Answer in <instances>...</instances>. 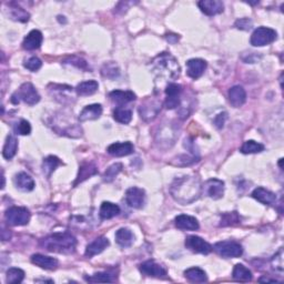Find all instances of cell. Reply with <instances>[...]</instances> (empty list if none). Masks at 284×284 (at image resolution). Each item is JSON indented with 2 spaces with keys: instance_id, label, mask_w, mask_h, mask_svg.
I'll return each instance as SVG.
<instances>
[{
  "instance_id": "obj_47",
  "label": "cell",
  "mask_w": 284,
  "mask_h": 284,
  "mask_svg": "<svg viewBox=\"0 0 284 284\" xmlns=\"http://www.w3.org/2000/svg\"><path fill=\"white\" fill-rule=\"evenodd\" d=\"M234 26L240 30H250L253 26V22L249 18H241L235 21Z\"/></svg>"
},
{
  "instance_id": "obj_37",
  "label": "cell",
  "mask_w": 284,
  "mask_h": 284,
  "mask_svg": "<svg viewBox=\"0 0 284 284\" xmlns=\"http://www.w3.org/2000/svg\"><path fill=\"white\" fill-rule=\"evenodd\" d=\"M113 119L119 124L128 125L130 124V121L132 120V112L129 109L118 107L116 108V110L113 111Z\"/></svg>"
},
{
  "instance_id": "obj_52",
  "label": "cell",
  "mask_w": 284,
  "mask_h": 284,
  "mask_svg": "<svg viewBox=\"0 0 284 284\" xmlns=\"http://www.w3.org/2000/svg\"><path fill=\"white\" fill-rule=\"evenodd\" d=\"M259 282H266V283H280V281L276 280V279H270L267 276L259 279Z\"/></svg>"
},
{
  "instance_id": "obj_30",
  "label": "cell",
  "mask_w": 284,
  "mask_h": 284,
  "mask_svg": "<svg viewBox=\"0 0 284 284\" xmlns=\"http://www.w3.org/2000/svg\"><path fill=\"white\" fill-rule=\"evenodd\" d=\"M120 211V207L118 205H115L112 202H103L100 207V210H99V215L102 220H109L119 215Z\"/></svg>"
},
{
  "instance_id": "obj_20",
  "label": "cell",
  "mask_w": 284,
  "mask_h": 284,
  "mask_svg": "<svg viewBox=\"0 0 284 284\" xmlns=\"http://www.w3.org/2000/svg\"><path fill=\"white\" fill-rule=\"evenodd\" d=\"M251 196H252V198L255 199L257 201L261 202L262 205L274 206L277 203L276 193H273L270 190H267V189H264L262 187L255 189Z\"/></svg>"
},
{
  "instance_id": "obj_51",
  "label": "cell",
  "mask_w": 284,
  "mask_h": 284,
  "mask_svg": "<svg viewBox=\"0 0 284 284\" xmlns=\"http://www.w3.org/2000/svg\"><path fill=\"white\" fill-rule=\"evenodd\" d=\"M165 38H167V40L170 42V44H177L180 39L179 35H174V34H168L167 36H165Z\"/></svg>"
},
{
  "instance_id": "obj_35",
  "label": "cell",
  "mask_w": 284,
  "mask_h": 284,
  "mask_svg": "<svg viewBox=\"0 0 284 284\" xmlns=\"http://www.w3.org/2000/svg\"><path fill=\"white\" fill-rule=\"evenodd\" d=\"M17 150H18V141L16 139V137L8 136L6 143H4L2 149V157L7 160H10L16 155Z\"/></svg>"
},
{
  "instance_id": "obj_3",
  "label": "cell",
  "mask_w": 284,
  "mask_h": 284,
  "mask_svg": "<svg viewBox=\"0 0 284 284\" xmlns=\"http://www.w3.org/2000/svg\"><path fill=\"white\" fill-rule=\"evenodd\" d=\"M150 68L157 77L165 80H176L181 72L178 60L169 53H162L155 57L151 61Z\"/></svg>"
},
{
  "instance_id": "obj_12",
  "label": "cell",
  "mask_w": 284,
  "mask_h": 284,
  "mask_svg": "<svg viewBox=\"0 0 284 284\" xmlns=\"http://www.w3.org/2000/svg\"><path fill=\"white\" fill-rule=\"evenodd\" d=\"M202 193L213 200H219L224 195V182L219 179H209L202 186Z\"/></svg>"
},
{
  "instance_id": "obj_10",
  "label": "cell",
  "mask_w": 284,
  "mask_h": 284,
  "mask_svg": "<svg viewBox=\"0 0 284 284\" xmlns=\"http://www.w3.org/2000/svg\"><path fill=\"white\" fill-rule=\"evenodd\" d=\"M139 270L142 274L151 278L165 279L168 276V270L162 264L157 263L153 260H148L139 266Z\"/></svg>"
},
{
  "instance_id": "obj_49",
  "label": "cell",
  "mask_w": 284,
  "mask_h": 284,
  "mask_svg": "<svg viewBox=\"0 0 284 284\" xmlns=\"http://www.w3.org/2000/svg\"><path fill=\"white\" fill-rule=\"evenodd\" d=\"M226 118H228V115H226V112H222V113H220V115H217L215 117L214 125H215V127L217 128V129H221V128H223Z\"/></svg>"
},
{
  "instance_id": "obj_53",
  "label": "cell",
  "mask_w": 284,
  "mask_h": 284,
  "mask_svg": "<svg viewBox=\"0 0 284 284\" xmlns=\"http://www.w3.org/2000/svg\"><path fill=\"white\" fill-rule=\"evenodd\" d=\"M282 162H283V159H280V161H279V165H280V168L283 169V165H282Z\"/></svg>"
},
{
  "instance_id": "obj_8",
  "label": "cell",
  "mask_w": 284,
  "mask_h": 284,
  "mask_svg": "<svg viewBox=\"0 0 284 284\" xmlns=\"http://www.w3.org/2000/svg\"><path fill=\"white\" fill-rule=\"evenodd\" d=\"M277 31L272 29V28L260 27L253 31L250 42L251 45L254 47H263L272 44V42L277 39Z\"/></svg>"
},
{
  "instance_id": "obj_14",
  "label": "cell",
  "mask_w": 284,
  "mask_h": 284,
  "mask_svg": "<svg viewBox=\"0 0 284 284\" xmlns=\"http://www.w3.org/2000/svg\"><path fill=\"white\" fill-rule=\"evenodd\" d=\"M126 202L134 209H142L145 203V192L140 188L132 187L126 192Z\"/></svg>"
},
{
  "instance_id": "obj_28",
  "label": "cell",
  "mask_w": 284,
  "mask_h": 284,
  "mask_svg": "<svg viewBox=\"0 0 284 284\" xmlns=\"http://www.w3.org/2000/svg\"><path fill=\"white\" fill-rule=\"evenodd\" d=\"M9 6V17H10L12 20L15 21H19V22H27L29 20L30 15L29 12H27L25 9L21 8L19 4H17L16 2H9L7 3Z\"/></svg>"
},
{
  "instance_id": "obj_11",
  "label": "cell",
  "mask_w": 284,
  "mask_h": 284,
  "mask_svg": "<svg viewBox=\"0 0 284 284\" xmlns=\"http://www.w3.org/2000/svg\"><path fill=\"white\" fill-rule=\"evenodd\" d=\"M181 93H182V86L178 83H169L167 88H165V101L164 106L169 110L176 109L181 103Z\"/></svg>"
},
{
  "instance_id": "obj_38",
  "label": "cell",
  "mask_w": 284,
  "mask_h": 284,
  "mask_svg": "<svg viewBox=\"0 0 284 284\" xmlns=\"http://www.w3.org/2000/svg\"><path fill=\"white\" fill-rule=\"evenodd\" d=\"M264 150V145L260 142L254 140H248L241 146L240 151L244 154H252V153H260Z\"/></svg>"
},
{
  "instance_id": "obj_33",
  "label": "cell",
  "mask_w": 284,
  "mask_h": 284,
  "mask_svg": "<svg viewBox=\"0 0 284 284\" xmlns=\"http://www.w3.org/2000/svg\"><path fill=\"white\" fill-rule=\"evenodd\" d=\"M99 84L96 80H89V81H83L81 83H79L77 88H75V92H77L78 96L81 97L91 96V94L97 92Z\"/></svg>"
},
{
  "instance_id": "obj_13",
  "label": "cell",
  "mask_w": 284,
  "mask_h": 284,
  "mask_svg": "<svg viewBox=\"0 0 284 284\" xmlns=\"http://www.w3.org/2000/svg\"><path fill=\"white\" fill-rule=\"evenodd\" d=\"M186 247L192 252L200 254H209L213 251V247L200 236L190 235L186 239Z\"/></svg>"
},
{
  "instance_id": "obj_36",
  "label": "cell",
  "mask_w": 284,
  "mask_h": 284,
  "mask_svg": "<svg viewBox=\"0 0 284 284\" xmlns=\"http://www.w3.org/2000/svg\"><path fill=\"white\" fill-rule=\"evenodd\" d=\"M60 164L61 160L59 158H57L56 155H49V157L44 159V162H42V171H44L47 177L50 178L51 174H53V172Z\"/></svg>"
},
{
  "instance_id": "obj_23",
  "label": "cell",
  "mask_w": 284,
  "mask_h": 284,
  "mask_svg": "<svg viewBox=\"0 0 284 284\" xmlns=\"http://www.w3.org/2000/svg\"><path fill=\"white\" fill-rule=\"evenodd\" d=\"M31 262L35 266L45 270H56L59 266L58 260L51 257H47L44 254H34L31 257Z\"/></svg>"
},
{
  "instance_id": "obj_43",
  "label": "cell",
  "mask_w": 284,
  "mask_h": 284,
  "mask_svg": "<svg viewBox=\"0 0 284 284\" xmlns=\"http://www.w3.org/2000/svg\"><path fill=\"white\" fill-rule=\"evenodd\" d=\"M240 216L238 214V212H226L222 214L221 219V226H230V225H235L240 223Z\"/></svg>"
},
{
  "instance_id": "obj_50",
  "label": "cell",
  "mask_w": 284,
  "mask_h": 284,
  "mask_svg": "<svg viewBox=\"0 0 284 284\" xmlns=\"http://www.w3.org/2000/svg\"><path fill=\"white\" fill-rule=\"evenodd\" d=\"M261 59V56L258 55V53H249L248 58H243V61L247 64H255Z\"/></svg>"
},
{
  "instance_id": "obj_9",
  "label": "cell",
  "mask_w": 284,
  "mask_h": 284,
  "mask_svg": "<svg viewBox=\"0 0 284 284\" xmlns=\"http://www.w3.org/2000/svg\"><path fill=\"white\" fill-rule=\"evenodd\" d=\"M161 105L162 103H161L158 98H146L139 108L141 119L146 122L155 119L161 111Z\"/></svg>"
},
{
  "instance_id": "obj_41",
  "label": "cell",
  "mask_w": 284,
  "mask_h": 284,
  "mask_svg": "<svg viewBox=\"0 0 284 284\" xmlns=\"http://www.w3.org/2000/svg\"><path fill=\"white\" fill-rule=\"evenodd\" d=\"M122 168H124V165L121 163H115L109 167L106 172L103 173V181L105 182H112L113 180L116 179V177L122 171Z\"/></svg>"
},
{
  "instance_id": "obj_18",
  "label": "cell",
  "mask_w": 284,
  "mask_h": 284,
  "mask_svg": "<svg viewBox=\"0 0 284 284\" xmlns=\"http://www.w3.org/2000/svg\"><path fill=\"white\" fill-rule=\"evenodd\" d=\"M228 97H229V101L231 103V106L234 108L242 107L245 103V101H247V92H245L243 87H241V86L232 87L229 90Z\"/></svg>"
},
{
  "instance_id": "obj_44",
  "label": "cell",
  "mask_w": 284,
  "mask_h": 284,
  "mask_svg": "<svg viewBox=\"0 0 284 284\" xmlns=\"http://www.w3.org/2000/svg\"><path fill=\"white\" fill-rule=\"evenodd\" d=\"M271 264L273 270H276L277 272L282 273L284 270V264H283V250L282 248L279 250V252L276 253V255L271 260Z\"/></svg>"
},
{
  "instance_id": "obj_19",
  "label": "cell",
  "mask_w": 284,
  "mask_h": 284,
  "mask_svg": "<svg viewBox=\"0 0 284 284\" xmlns=\"http://www.w3.org/2000/svg\"><path fill=\"white\" fill-rule=\"evenodd\" d=\"M13 182H15L16 188L23 192L32 191L36 187L34 179H32L29 174H27L26 172L17 173L15 176V179H13Z\"/></svg>"
},
{
  "instance_id": "obj_6",
  "label": "cell",
  "mask_w": 284,
  "mask_h": 284,
  "mask_svg": "<svg viewBox=\"0 0 284 284\" xmlns=\"http://www.w3.org/2000/svg\"><path fill=\"white\" fill-rule=\"evenodd\" d=\"M31 214L27 208L11 207L4 213V219L7 223L12 226H21L29 223Z\"/></svg>"
},
{
  "instance_id": "obj_17",
  "label": "cell",
  "mask_w": 284,
  "mask_h": 284,
  "mask_svg": "<svg viewBox=\"0 0 284 284\" xmlns=\"http://www.w3.org/2000/svg\"><path fill=\"white\" fill-rule=\"evenodd\" d=\"M187 73L192 79H199L205 73L207 69V63L203 59H190L187 61Z\"/></svg>"
},
{
  "instance_id": "obj_15",
  "label": "cell",
  "mask_w": 284,
  "mask_h": 284,
  "mask_svg": "<svg viewBox=\"0 0 284 284\" xmlns=\"http://www.w3.org/2000/svg\"><path fill=\"white\" fill-rule=\"evenodd\" d=\"M134 151H135V146L129 141L116 142V143H112L107 148V152L110 155H113V157H117V158L126 157V155L134 153Z\"/></svg>"
},
{
  "instance_id": "obj_32",
  "label": "cell",
  "mask_w": 284,
  "mask_h": 284,
  "mask_svg": "<svg viewBox=\"0 0 284 284\" xmlns=\"http://www.w3.org/2000/svg\"><path fill=\"white\" fill-rule=\"evenodd\" d=\"M232 278L233 280L239 281V282H250L252 280V272L250 270L244 267L243 264H235V267L233 269V272H232Z\"/></svg>"
},
{
  "instance_id": "obj_25",
  "label": "cell",
  "mask_w": 284,
  "mask_h": 284,
  "mask_svg": "<svg viewBox=\"0 0 284 284\" xmlns=\"http://www.w3.org/2000/svg\"><path fill=\"white\" fill-rule=\"evenodd\" d=\"M176 226L180 230H189V231H196L200 225H199V222L195 216L187 215V214H181L178 215L176 217Z\"/></svg>"
},
{
  "instance_id": "obj_26",
  "label": "cell",
  "mask_w": 284,
  "mask_h": 284,
  "mask_svg": "<svg viewBox=\"0 0 284 284\" xmlns=\"http://www.w3.org/2000/svg\"><path fill=\"white\" fill-rule=\"evenodd\" d=\"M109 98L119 106L127 105L136 100V94L132 91H122V90H115L109 93Z\"/></svg>"
},
{
  "instance_id": "obj_4",
  "label": "cell",
  "mask_w": 284,
  "mask_h": 284,
  "mask_svg": "<svg viewBox=\"0 0 284 284\" xmlns=\"http://www.w3.org/2000/svg\"><path fill=\"white\" fill-rule=\"evenodd\" d=\"M53 129L60 136L70 137V138H80L82 136V129L79 125L72 121V113L57 112L53 119Z\"/></svg>"
},
{
  "instance_id": "obj_48",
  "label": "cell",
  "mask_w": 284,
  "mask_h": 284,
  "mask_svg": "<svg viewBox=\"0 0 284 284\" xmlns=\"http://www.w3.org/2000/svg\"><path fill=\"white\" fill-rule=\"evenodd\" d=\"M69 61L68 63L72 66H75V67L79 68V69H82V70H87L88 69V64L84 61L83 59L79 58V57H71V58L68 59Z\"/></svg>"
},
{
  "instance_id": "obj_1",
  "label": "cell",
  "mask_w": 284,
  "mask_h": 284,
  "mask_svg": "<svg viewBox=\"0 0 284 284\" xmlns=\"http://www.w3.org/2000/svg\"><path fill=\"white\" fill-rule=\"evenodd\" d=\"M170 193L177 202L181 205H190L197 201L202 193V184L197 176H182L176 178L170 187Z\"/></svg>"
},
{
  "instance_id": "obj_34",
  "label": "cell",
  "mask_w": 284,
  "mask_h": 284,
  "mask_svg": "<svg viewBox=\"0 0 284 284\" xmlns=\"http://www.w3.org/2000/svg\"><path fill=\"white\" fill-rule=\"evenodd\" d=\"M184 277L187 280L193 283H205L208 281L207 273L200 268H190L184 271Z\"/></svg>"
},
{
  "instance_id": "obj_7",
  "label": "cell",
  "mask_w": 284,
  "mask_h": 284,
  "mask_svg": "<svg viewBox=\"0 0 284 284\" xmlns=\"http://www.w3.org/2000/svg\"><path fill=\"white\" fill-rule=\"evenodd\" d=\"M213 250L221 255L222 258H239L243 253V248L240 243L235 241H221L217 242L213 247Z\"/></svg>"
},
{
  "instance_id": "obj_27",
  "label": "cell",
  "mask_w": 284,
  "mask_h": 284,
  "mask_svg": "<svg viewBox=\"0 0 284 284\" xmlns=\"http://www.w3.org/2000/svg\"><path fill=\"white\" fill-rule=\"evenodd\" d=\"M98 173V168L97 165L92 162H86L83 163L79 169L78 177L75 179V181L73 183V187L77 186V184L83 182L84 180H87L89 178H91L92 176H96Z\"/></svg>"
},
{
  "instance_id": "obj_39",
  "label": "cell",
  "mask_w": 284,
  "mask_h": 284,
  "mask_svg": "<svg viewBox=\"0 0 284 284\" xmlns=\"http://www.w3.org/2000/svg\"><path fill=\"white\" fill-rule=\"evenodd\" d=\"M25 276L26 274L21 269L11 268L7 271L6 281H7V283H11V284L21 283L23 281V279H25Z\"/></svg>"
},
{
  "instance_id": "obj_24",
  "label": "cell",
  "mask_w": 284,
  "mask_h": 284,
  "mask_svg": "<svg viewBox=\"0 0 284 284\" xmlns=\"http://www.w3.org/2000/svg\"><path fill=\"white\" fill-rule=\"evenodd\" d=\"M109 240L105 236H100V238L94 239L91 243L87 245L86 249V257L87 258H92L94 255H97L99 253H101L103 250L107 249L109 247Z\"/></svg>"
},
{
  "instance_id": "obj_2",
  "label": "cell",
  "mask_w": 284,
  "mask_h": 284,
  "mask_svg": "<svg viewBox=\"0 0 284 284\" xmlns=\"http://www.w3.org/2000/svg\"><path fill=\"white\" fill-rule=\"evenodd\" d=\"M40 247L49 252L70 254L77 248V240L69 232H58L41 239Z\"/></svg>"
},
{
  "instance_id": "obj_29",
  "label": "cell",
  "mask_w": 284,
  "mask_h": 284,
  "mask_svg": "<svg viewBox=\"0 0 284 284\" xmlns=\"http://www.w3.org/2000/svg\"><path fill=\"white\" fill-rule=\"evenodd\" d=\"M49 91L53 93V96L55 97L56 100H59L60 103H64L66 105V100H70L69 96H66V92H72V87L66 86V84H50L49 86Z\"/></svg>"
},
{
  "instance_id": "obj_5",
  "label": "cell",
  "mask_w": 284,
  "mask_h": 284,
  "mask_svg": "<svg viewBox=\"0 0 284 284\" xmlns=\"http://www.w3.org/2000/svg\"><path fill=\"white\" fill-rule=\"evenodd\" d=\"M20 101H23L29 106H35L40 101V94L38 93L34 84L30 82L22 83L20 88L11 96V102L13 105H18Z\"/></svg>"
},
{
  "instance_id": "obj_16",
  "label": "cell",
  "mask_w": 284,
  "mask_h": 284,
  "mask_svg": "<svg viewBox=\"0 0 284 284\" xmlns=\"http://www.w3.org/2000/svg\"><path fill=\"white\" fill-rule=\"evenodd\" d=\"M198 6L207 16L219 15L224 9V4L220 0H201L198 2Z\"/></svg>"
},
{
  "instance_id": "obj_42",
  "label": "cell",
  "mask_w": 284,
  "mask_h": 284,
  "mask_svg": "<svg viewBox=\"0 0 284 284\" xmlns=\"http://www.w3.org/2000/svg\"><path fill=\"white\" fill-rule=\"evenodd\" d=\"M84 280L87 282H91V283H111L115 281V279L112 278V276L110 274L107 273V272H98V273H94L93 276H90V277H84Z\"/></svg>"
},
{
  "instance_id": "obj_45",
  "label": "cell",
  "mask_w": 284,
  "mask_h": 284,
  "mask_svg": "<svg viewBox=\"0 0 284 284\" xmlns=\"http://www.w3.org/2000/svg\"><path fill=\"white\" fill-rule=\"evenodd\" d=\"M23 66H25V68H27L28 70L32 71V72H36V71L41 68L42 61L39 58H37V57H31V58L25 61Z\"/></svg>"
},
{
  "instance_id": "obj_21",
  "label": "cell",
  "mask_w": 284,
  "mask_h": 284,
  "mask_svg": "<svg viewBox=\"0 0 284 284\" xmlns=\"http://www.w3.org/2000/svg\"><path fill=\"white\" fill-rule=\"evenodd\" d=\"M102 115V107L99 103H94V105H89L82 109L78 117V120L80 122L89 121V120H96L100 118Z\"/></svg>"
},
{
  "instance_id": "obj_31",
  "label": "cell",
  "mask_w": 284,
  "mask_h": 284,
  "mask_svg": "<svg viewBox=\"0 0 284 284\" xmlns=\"http://www.w3.org/2000/svg\"><path fill=\"white\" fill-rule=\"evenodd\" d=\"M116 241L121 248H129L135 241V235L128 228H121L117 231Z\"/></svg>"
},
{
  "instance_id": "obj_40",
  "label": "cell",
  "mask_w": 284,
  "mask_h": 284,
  "mask_svg": "<svg viewBox=\"0 0 284 284\" xmlns=\"http://www.w3.org/2000/svg\"><path fill=\"white\" fill-rule=\"evenodd\" d=\"M101 73L105 78L115 80L116 78L119 77L120 70L115 63H107L103 65V67L101 69Z\"/></svg>"
},
{
  "instance_id": "obj_22",
  "label": "cell",
  "mask_w": 284,
  "mask_h": 284,
  "mask_svg": "<svg viewBox=\"0 0 284 284\" xmlns=\"http://www.w3.org/2000/svg\"><path fill=\"white\" fill-rule=\"evenodd\" d=\"M42 40H44V37H42L41 31L31 30L29 34L25 37V39H23L22 48L26 50H36L40 48Z\"/></svg>"
},
{
  "instance_id": "obj_46",
  "label": "cell",
  "mask_w": 284,
  "mask_h": 284,
  "mask_svg": "<svg viewBox=\"0 0 284 284\" xmlns=\"http://www.w3.org/2000/svg\"><path fill=\"white\" fill-rule=\"evenodd\" d=\"M15 131L20 136H28L30 135L31 132V126L27 120L22 119L19 121V124H17V126L15 127Z\"/></svg>"
}]
</instances>
